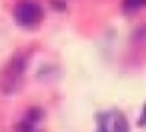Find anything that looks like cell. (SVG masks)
<instances>
[{"mask_svg":"<svg viewBox=\"0 0 146 132\" xmlns=\"http://www.w3.org/2000/svg\"><path fill=\"white\" fill-rule=\"evenodd\" d=\"M24 72H26V56L16 54L0 72V90L4 94H16L24 82Z\"/></svg>","mask_w":146,"mask_h":132,"instance_id":"obj_1","label":"cell"},{"mask_svg":"<svg viewBox=\"0 0 146 132\" xmlns=\"http://www.w3.org/2000/svg\"><path fill=\"white\" fill-rule=\"evenodd\" d=\"M14 18L20 26L32 28L42 20V8L36 0H20L14 8Z\"/></svg>","mask_w":146,"mask_h":132,"instance_id":"obj_2","label":"cell"},{"mask_svg":"<svg viewBox=\"0 0 146 132\" xmlns=\"http://www.w3.org/2000/svg\"><path fill=\"white\" fill-rule=\"evenodd\" d=\"M128 130H130V128H128L126 116L120 114V112H114V114H112V132H128Z\"/></svg>","mask_w":146,"mask_h":132,"instance_id":"obj_3","label":"cell"},{"mask_svg":"<svg viewBox=\"0 0 146 132\" xmlns=\"http://www.w3.org/2000/svg\"><path fill=\"white\" fill-rule=\"evenodd\" d=\"M96 122H98V130L96 132H112V114L110 112L98 114Z\"/></svg>","mask_w":146,"mask_h":132,"instance_id":"obj_4","label":"cell"},{"mask_svg":"<svg viewBox=\"0 0 146 132\" xmlns=\"http://www.w3.org/2000/svg\"><path fill=\"white\" fill-rule=\"evenodd\" d=\"M144 4H146V0H124V8L126 10H136V8L144 6Z\"/></svg>","mask_w":146,"mask_h":132,"instance_id":"obj_5","label":"cell"},{"mask_svg":"<svg viewBox=\"0 0 146 132\" xmlns=\"http://www.w3.org/2000/svg\"><path fill=\"white\" fill-rule=\"evenodd\" d=\"M138 124H140V126H146V104H144V110H142V116H140Z\"/></svg>","mask_w":146,"mask_h":132,"instance_id":"obj_6","label":"cell"}]
</instances>
